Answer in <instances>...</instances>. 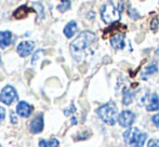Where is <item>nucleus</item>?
I'll use <instances>...</instances> for the list:
<instances>
[{"label": "nucleus", "instance_id": "26", "mask_svg": "<svg viewBox=\"0 0 159 147\" xmlns=\"http://www.w3.org/2000/svg\"><path fill=\"white\" fill-rule=\"evenodd\" d=\"M70 123L73 124V126H75V124H77V119H76L75 117H71V119H70Z\"/></svg>", "mask_w": 159, "mask_h": 147}, {"label": "nucleus", "instance_id": "23", "mask_svg": "<svg viewBox=\"0 0 159 147\" xmlns=\"http://www.w3.org/2000/svg\"><path fill=\"white\" fill-rule=\"evenodd\" d=\"M152 121H153V123L155 124L157 128H159V114H156V115H154L153 117H152Z\"/></svg>", "mask_w": 159, "mask_h": 147}, {"label": "nucleus", "instance_id": "21", "mask_svg": "<svg viewBox=\"0 0 159 147\" xmlns=\"http://www.w3.org/2000/svg\"><path fill=\"white\" fill-rule=\"evenodd\" d=\"M59 144H60V142H59V140H57V139H51L50 141L48 142L49 147H57Z\"/></svg>", "mask_w": 159, "mask_h": 147}, {"label": "nucleus", "instance_id": "9", "mask_svg": "<svg viewBox=\"0 0 159 147\" xmlns=\"http://www.w3.org/2000/svg\"><path fill=\"white\" fill-rule=\"evenodd\" d=\"M16 113L19 114L21 117L27 118L32 114V106L27 103V102L21 101L16 105Z\"/></svg>", "mask_w": 159, "mask_h": 147}, {"label": "nucleus", "instance_id": "20", "mask_svg": "<svg viewBox=\"0 0 159 147\" xmlns=\"http://www.w3.org/2000/svg\"><path fill=\"white\" fill-rule=\"evenodd\" d=\"M10 120L12 124H16L17 123V116L14 111H11L10 113Z\"/></svg>", "mask_w": 159, "mask_h": 147}, {"label": "nucleus", "instance_id": "19", "mask_svg": "<svg viewBox=\"0 0 159 147\" xmlns=\"http://www.w3.org/2000/svg\"><path fill=\"white\" fill-rule=\"evenodd\" d=\"M42 52H43V50H41V49H40V50H38L37 52H36L35 54H34L33 60H32V64H33V65H35V64H36V62H37V60L39 59V54H41Z\"/></svg>", "mask_w": 159, "mask_h": 147}, {"label": "nucleus", "instance_id": "4", "mask_svg": "<svg viewBox=\"0 0 159 147\" xmlns=\"http://www.w3.org/2000/svg\"><path fill=\"white\" fill-rule=\"evenodd\" d=\"M101 19L106 24L116 23L120 20V11L111 3H105L101 8Z\"/></svg>", "mask_w": 159, "mask_h": 147}, {"label": "nucleus", "instance_id": "12", "mask_svg": "<svg viewBox=\"0 0 159 147\" xmlns=\"http://www.w3.org/2000/svg\"><path fill=\"white\" fill-rule=\"evenodd\" d=\"M11 38H12V34H11V32H9V30L0 32V48L6 49L7 47L10 46Z\"/></svg>", "mask_w": 159, "mask_h": 147}, {"label": "nucleus", "instance_id": "15", "mask_svg": "<svg viewBox=\"0 0 159 147\" xmlns=\"http://www.w3.org/2000/svg\"><path fill=\"white\" fill-rule=\"evenodd\" d=\"M158 72V66L156 63H153V64H149L145 67L144 72H143V75H153V74L157 73Z\"/></svg>", "mask_w": 159, "mask_h": 147}, {"label": "nucleus", "instance_id": "3", "mask_svg": "<svg viewBox=\"0 0 159 147\" xmlns=\"http://www.w3.org/2000/svg\"><path fill=\"white\" fill-rule=\"evenodd\" d=\"M147 134L139 128H130L124 133V140L129 146L132 147H143L146 142Z\"/></svg>", "mask_w": 159, "mask_h": 147}, {"label": "nucleus", "instance_id": "5", "mask_svg": "<svg viewBox=\"0 0 159 147\" xmlns=\"http://www.w3.org/2000/svg\"><path fill=\"white\" fill-rule=\"evenodd\" d=\"M17 99H19V96H17V92L14 87L8 84V86H6L1 90V93H0V101L3 104H6V105H11V104L14 101H16Z\"/></svg>", "mask_w": 159, "mask_h": 147}, {"label": "nucleus", "instance_id": "11", "mask_svg": "<svg viewBox=\"0 0 159 147\" xmlns=\"http://www.w3.org/2000/svg\"><path fill=\"white\" fill-rule=\"evenodd\" d=\"M111 44L116 50H122L125 48V36L122 34L115 35L114 37H111Z\"/></svg>", "mask_w": 159, "mask_h": 147}, {"label": "nucleus", "instance_id": "17", "mask_svg": "<svg viewBox=\"0 0 159 147\" xmlns=\"http://www.w3.org/2000/svg\"><path fill=\"white\" fill-rule=\"evenodd\" d=\"M152 30H157L159 28V16H155L151 22V25H149Z\"/></svg>", "mask_w": 159, "mask_h": 147}, {"label": "nucleus", "instance_id": "16", "mask_svg": "<svg viewBox=\"0 0 159 147\" xmlns=\"http://www.w3.org/2000/svg\"><path fill=\"white\" fill-rule=\"evenodd\" d=\"M70 4H71V2L69 1V0H63V1L60 2V4L57 6V10H59L60 12H65V11H67L70 8Z\"/></svg>", "mask_w": 159, "mask_h": 147}, {"label": "nucleus", "instance_id": "10", "mask_svg": "<svg viewBox=\"0 0 159 147\" xmlns=\"http://www.w3.org/2000/svg\"><path fill=\"white\" fill-rule=\"evenodd\" d=\"M159 109V96L156 93H153L147 99L146 102V110L147 111H156Z\"/></svg>", "mask_w": 159, "mask_h": 147}, {"label": "nucleus", "instance_id": "22", "mask_svg": "<svg viewBox=\"0 0 159 147\" xmlns=\"http://www.w3.org/2000/svg\"><path fill=\"white\" fill-rule=\"evenodd\" d=\"M75 111H76V107H75L74 105H70V107L67 108V109H65V110H64V115H65V116H69L70 114L75 113Z\"/></svg>", "mask_w": 159, "mask_h": 147}, {"label": "nucleus", "instance_id": "7", "mask_svg": "<svg viewBox=\"0 0 159 147\" xmlns=\"http://www.w3.org/2000/svg\"><path fill=\"white\" fill-rule=\"evenodd\" d=\"M34 47H35L34 41H28V40L27 41H22L21 43L17 46L16 51L21 57H26V56H28V55L32 54Z\"/></svg>", "mask_w": 159, "mask_h": 147}, {"label": "nucleus", "instance_id": "18", "mask_svg": "<svg viewBox=\"0 0 159 147\" xmlns=\"http://www.w3.org/2000/svg\"><path fill=\"white\" fill-rule=\"evenodd\" d=\"M147 147H159V140L157 139H152L147 143Z\"/></svg>", "mask_w": 159, "mask_h": 147}, {"label": "nucleus", "instance_id": "1", "mask_svg": "<svg viewBox=\"0 0 159 147\" xmlns=\"http://www.w3.org/2000/svg\"><path fill=\"white\" fill-rule=\"evenodd\" d=\"M95 34L92 32H89V30H86V32H82L81 34H79V36L76 38L69 46L70 53L74 59L78 62L81 61L86 50L95 41Z\"/></svg>", "mask_w": 159, "mask_h": 147}, {"label": "nucleus", "instance_id": "2", "mask_svg": "<svg viewBox=\"0 0 159 147\" xmlns=\"http://www.w3.org/2000/svg\"><path fill=\"white\" fill-rule=\"evenodd\" d=\"M96 114L105 123L109 126H115V123L118 121L119 111H118V107L116 106V104L113 102L100 106L96 109Z\"/></svg>", "mask_w": 159, "mask_h": 147}, {"label": "nucleus", "instance_id": "6", "mask_svg": "<svg viewBox=\"0 0 159 147\" xmlns=\"http://www.w3.org/2000/svg\"><path fill=\"white\" fill-rule=\"evenodd\" d=\"M135 121V114L133 113L132 110H129V109H126L124 111L119 114L118 116V122L121 127L124 128H129L134 123Z\"/></svg>", "mask_w": 159, "mask_h": 147}, {"label": "nucleus", "instance_id": "14", "mask_svg": "<svg viewBox=\"0 0 159 147\" xmlns=\"http://www.w3.org/2000/svg\"><path fill=\"white\" fill-rule=\"evenodd\" d=\"M134 95H135V92L131 89H125V92H124V95H122V104L124 105H130L132 103L134 99Z\"/></svg>", "mask_w": 159, "mask_h": 147}, {"label": "nucleus", "instance_id": "25", "mask_svg": "<svg viewBox=\"0 0 159 147\" xmlns=\"http://www.w3.org/2000/svg\"><path fill=\"white\" fill-rule=\"evenodd\" d=\"M39 146H40V147H49V145H48V142L44 141V140H40V142H39Z\"/></svg>", "mask_w": 159, "mask_h": 147}, {"label": "nucleus", "instance_id": "13", "mask_svg": "<svg viewBox=\"0 0 159 147\" xmlns=\"http://www.w3.org/2000/svg\"><path fill=\"white\" fill-rule=\"evenodd\" d=\"M64 35L67 38H71L77 32V22L76 21H70L69 23H67V25L64 27Z\"/></svg>", "mask_w": 159, "mask_h": 147}, {"label": "nucleus", "instance_id": "24", "mask_svg": "<svg viewBox=\"0 0 159 147\" xmlns=\"http://www.w3.org/2000/svg\"><path fill=\"white\" fill-rule=\"evenodd\" d=\"M4 118H6V109H4V107L0 106V122L3 121Z\"/></svg>", "mask_w": 159, "mask_h": 147}, {"label": "nucleus", "instance_id": "8", "mask_svg": "<svg viewBox=\"0 0 159 147\" xmlns=\"http://www.w3.org/2000/svg\"><path fill=\"white\" fill-rule=\"evenodd\" d=\"M43 115L42 114H38L35 118L30 121V130L34 134H38V133L42 132L43 130Z\"/></svg>", "mask_w": 159, "mask_h": 147}]
</instances>
